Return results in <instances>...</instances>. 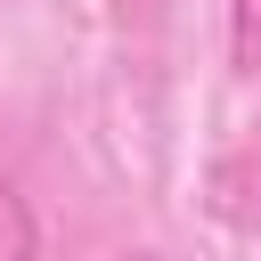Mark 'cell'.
<instances>
[{"mask_svg": "<svg viewBox=\"0 0 261 261\" xmlns=\"http://www.w3.org/2000/svg\"><path fill=\"white\" fill-rule=\"evenodd\" d=\"M0 261H41V220L16 196V179L0 171Z\"/></svg>", "mask_w": 261, "mask_h": 261, "instance_id": "obj_1", "label": "cell"}, {"mask_svg": "<svg viewBox=\"0 0 261 261\" xmlns=\"http://www.w3.org/2000/svg\"><path fill=\"white\" fill-rule=\"evenodd\" d=\"M228 57L245 73L261 65V0H228Z\"/></svg>", "mask_w": 261, "mask_h": 261, "instance_id": "obj_2", "label": "cell"}]
</instances>
